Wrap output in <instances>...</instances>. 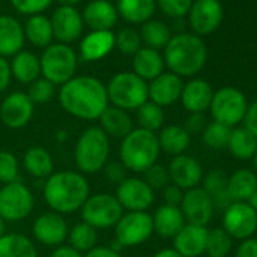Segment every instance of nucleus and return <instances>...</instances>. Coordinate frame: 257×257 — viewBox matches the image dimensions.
Masks as SVG:
<instances>
[{
  "label": "nucleus",
  "mask_w": 257,
  "mask_h": 257,
  "mask_svg": "<svg viewBox=\"0 0 257 257\" xmlns=\"http://www.w3.org/2000/svg\"><path fill=\"white\" fill-rule=\"evenodd\" d=\"M58 98L67 113L86 121L98 119L109 106L106 85L92 76H74L61 86Z\"/></svg>",
  "instance_id": "1"
},
{
  "label": "nucleus",
  "mask_w": 257,
  "mask_h": 257,
  "mask_svg": "<svg viewBox=\"0 0 257 257\" xmlns=\"http://www.w3.org/2000/svg\"><path fill=\"white\" fill-rule=\"evenodd\" d=\"M43 195L52 212L73 213L80 210L89 197V185L86 177L77 171H58L46 179Z\"/></svg>",
  "instance_id": "2"
},
{
  "label": "nucleus",
  "mask_w": 257,
  "mask_h": 257,
  "mask_svg": "<svg viewBox=\"0 0 257 257\" xmlns=\"http://www.w3.org/2000/svg\"><path fill=\"white\" fill-rule=\"evenodd\" d=\"M164 61L171 73L179 77H189L203 70L207 50L200 37L192 34H179L171 37L164 49Z\"/></svg>",
  "instance_id": "3"
},
{
  "label": "nucleus",
  "mask_w": 257,
  "mask_h": 257,
  "mask_svg": "<svg viewBox=\"0 0 257 257\" xmlns=\"http://www.w3.org/2000/svg\"><path fill=\"white\" fill-rule=\"evenodd\" d=\"M161 153L158 135L144 128H134L119 146V162L125 170L144 173L156 164Z\"/></svg>",
  "instance_id": "4"
},
{
  "label": "nucleus",
  "mask_w": 257,
  "mask_h": 257,
  "mask_svg": "<svg viewBox=\"0 0 257 257\" xmlns=\"http://www.w3.org/2000/svg\"><path fill=\"white\" fill-rule=\"evenodd\" d=\"M110 153L109 137L98 125L88 127L74 147V162L80 174H95L104 168Z\"/></svg>",
  "instance_id": "5"
},
{
  "label": "nucleus",
  "mask_w": 257,
  "mask_h": 257,
  "mask_svg": "<svg viewBox=\"0 0 257 257\" xmlns=\"http://www.w3.org/2000/svg\"><path fill=\"white\" fill-rule=\"evenodd\" d=\"M106 92L110 106L125 112L137 110L149 101V83L132 71L116 73L106 85Z\"/></svg>",
  "instance_id": "6"
},
{
  "label": "nucleus",
  "mask_w": 257,
  "mask_h": 257,
  "mask_svg": "<svg viewBox=\"0 0 257 257\" xmlns=\"http://www.w3.org/2000/svg\"><path fill=\"white\" fill-rule=\"evenodd\" d=\"M41 74L44 79L56 85H64L74 77L77 70V55L67 44H50L44 49L41 58Z\"/></svg>",
  "instance_id": "7"
},
{
  "label": "nucleus",
  "mask_w": 257,
  "mask_h": 257,
  "mask_svg": "<svg viewBox=\"0 0 257 257\" xmlns=\"http://www.w3.org/2000/svg\"><path fill=\"white\" fill-rule=\"evenodd\" d=\"M248 101L242 91L233 86H224L213 92L209 110L213 121L221 122L230 128L237 127L246 113Z\"/></svg>",
  "instance_id": "8"
},
{
  "label": "nucleus",
  "mask_w": 257,
  "mask_h": 257,
  "mask_svg": "<svg viewBox=\"0 0 257 257\" xmlns=\"http://www.w3.org/2000/svg\"><path fill=\"white\" fill-rule=\"evenodd\" d=\"M122 207L115 198V195L101 192L94 194L86 198L80 209L83 222L94 228H109L115 227L118 219L122 216Z\"/></svg>",
  "instance_id": "9"
},
{
  "label": "nucleus",
  "mask_w": 257,
  "mask_h": 257,
  "mask_svg": "<svg viewBox=\"0 0 257 257\" xmlns=\"http://www.w3.org/2000/svg\"><path fill=\"white\" fill-rule=\"evenodd\" d=\"M34 194L22 182L8 183L0 188V218L5 222H19L34 210Z\"/></svg>",
  "instance_id": "10"
},
{
  "label": "nucleus",
  "mask_w": 257,
  "mask_h": 257,
  "mask_svg": "<svg viewBox=\"0 0 257 257\" xmlns=\"http://www.w3.org/2000/svg\"><path fill=\"white\" fill-rule=\"evenodd\" d=\"M155 233L153 218L147 212H127L115 224V243L137 246L144 243Z\"/></svg>",
  "instance_id": "11"
},
{
  "label": "nucleus",
  "mask_w": 257,
  "mask_h": 257,
  "mask_svg": "<svg viewBox=\"0 0 257 257\" xmlns=\"http://www.w3.org/2000/svg\"><path fill=\"white\" fill-rule=\"evenodd\" d=\"M222 228L231 239L252 237L257 231V212L246 201H234L224 210Z\"/></svg>",
  "instance_id": "12"
},
{
  "label": "nucleus",
  "mask_w": 257,
  "mask_h": 257,
  "mask_svg": "<svg viewBox=\"0 0 257 257\" xmlns=\"http://www.w3.org/2000/svg\"><path fill=\"white\" fill-rule=\"evenodd\" d=\"M115 198L127 212H147L155 203V191L137 177H127L116 186Z\"/></svg>",
  "instance_id": "13"
},
{
  "label": "nucleus",
  "mask_w": 257,
  "mask_h": 257,
  "mask_svg": "<svg viewBox=\"0 0 257 257\" xmlns=\"http://www.w3.org/2000/svg\"><path fill=\"white\" fill-rule=\"evenodd\" d=\"M35 104L26 92L16 91L0 101V119L10 128H23L34 116Z\"/></svg>",
  "instance_id": "14"
},
{
  "label": "nucleus",
  "mask_w": 257,
  "mask_h": 257,
  "mask_svg": "<svg viewBox=\"0 0 257 257\" xmlns=\"http://www.w3.org/2000/svg\"><path fill=\"white\" fill-rule=\"evenodd\" d=\"M180 210L188 224L207 227V224L213 218L215 206L210 195L201 186H197L185 191L183 200L180 203Z\"/></svg>",
  "instance_id": "15"
},
{
  "label": "nucleus",
  "mask_w": 257,
  "mask_h": 257,
  "mask_svg": "<svg viewBox=\"0 0 257 257\" xmlns=\"http://www.w3.org/2000/svg\"><path fill=\"white\" fill-rule=\"evenodd\" d=\"M50 25L53 31V38L67 46L80 38L85 26L82 14L74 7L56 8L50 17Z\"/></svg>",
  "instance_id": "16"
},
{
  "label": "nucleus",
  "mask_w": 257,
  "mask_h": 257,
  "mask_svg": "<svg viewBox=\"0 0 257 257\" xmlns=\"http://www.w3.org/2000/svg\"><path fill=\"white\" fill-rule=\"evenodd\" d=\"M68 224L62 215L56 212H46L40 215L34 225L32 233L35 239L46 246H59L68 237Z\"/></svg>",
  "instance_id": "17"
},
{
  "label": "nucleus",
  "mask_w": 257,
  "mask_h": 257,
  "mask_svg": "<svg viewBox=\"0 0 257 257\" xmlns=\"http://www.w3.org/2000/svg\"><path fill=\"white\" fill-rule=\"evenodd\" d=\"M168 174L171 183L183 191L200 186L204 176L200 162L189 155L174 156L168 165Z\"/></svg>",
  "instance_id": "18"
},
{
  "label": "nucleus",
  "mask_w": 257,
  "mask_h": 257,
  "mask_svg": "<svg viewBox=\"0 0 257 257\" xmlns=\"http://www.w3.org/2000/svg\"><path fill=\"white\" fill-rule=\"evenodd\" d=\"M222 20V7L218 0H197L189 11L192 29L200 35L212 34Z\"/></svg>",
  "instance_id": "19"
},
{
  "label": "nucleus",
  "mask_w": 257,
  "mask_h": 257,
  "mask_svg": "<svg viewBox=\"0 0 257 257\" xmlns=\"http://www.w3.org/2000/svg\"><path fill=\"white\" fill-rule=\"evenodd\" d=\"M182 89H183L182 77H179L171 71L162 73L161 76H158L149 83V100L161 107L171 106L177 100H180Z\"/></svg>",
  "instance_id": "20"
},
{
  "label": "nucleus",
  "mask_w": 257,
  "mask_h": 257,
  "mask_svg": "<svg viewBox=\"0 0 257 257\" xmlns=\"http://www.w3.org/2000/svg\"><path fill=\"white\" fill-rule=\"evenodd\" d=\"M207 233V227L186 222L174 236V249L183 257H200L206 249Z\"/></svg>",
  "instance_id": "21"
},
{
  "label": "nucleus",
  "mask_w": 257,
  "mask_h": 257,
  "mask_svg": "<svg viewBox=\"0 0 257 257\" xmlns=\"http://www.w3.org/2000/svg\"><path fill=\"white\" fill-rule=\"evenodd\" d=\"M213 97V89L209 82L203 79H192L183 83L180 101L189 113H204L209 109Z\"/></svg>",
  "instance_id": "22"
},
{
  "label": "nucleus",
  "mask_w": 257,
  "mask_h": 257,
  "mask_svg": "<svg viewBox=\"0 0 257 257\" xmlns=\"http://www.w3.org/2000/svg\"><path fill=\"white\" fill-rule=\"evenodd\" d=\"M82 19L91 31H110L116 25L118 13L109 0H92L85 7Z\"/></svg>",
  "instance_id": "23"
},
{
  "label": "nucleus",
  "mask_w": 257,
  "mask_h": 257,
  "mask_svg": "<svg viewBox=\"0 0 257 257\" xmlns=\"http://www.w3.org/2000/svg\"><path fill=\"white\" fill-rule=\"evenodd\" d=\"M115 49V35L110 31H91L80 41V58L94 62L106 58Z\"/></svg>",
  "instance_id": "24"
},
{
  "label": "nucleus",
  "mask_w": 257,
  "mask_h": 257,
  "mask_svg": "<svg viewBox=\"0 0 257 257\" xmlns=\"http://www.w3.org/2000/svg\"><path fill=\"white\" fill-rule=\"evenodd\" d=\"M23 26L11 16H0V56H14L23 50L25 44Z\"/></svg>",
  "instance_id": "25"
},
{
  "label": "nucleus",
  "mask_w": 257,
  "mask_h": 257,
  "mask_svg": "<svg viewBox=\"0 0 257 257\" xmlns=\"http://www.w3.org/2000/svg\"><path fill=\"white\" fill-rule=\"evenodd\" d=\"M100 128L109 137V138H118L122 140L134 131V119L128 115V112L115 107L107 106L103 113L100 115Z\"/></svg>",
  "instance_id": "26"
},
{
  "label": "nucleus",
  "mask_w": 257,
  "mask_h": 257,
  "mask_svg": "<svg viewBox=\"0 0 257 257\" xmlns=\"http://www.w3.org/2000/svg\"><path fill=\"white\" fill-rule=\"evenodd\" d=\"M153 218V230L161 237L174 239V236L185 227V216L177 206L162 204L156 209Z\"/></svg>",
  "instance_id": "27"
},
{
  "label": "nucleus",
  "mask_w": 257,
  "mask_h": 257,
  "mask_svg": "<svg viewBox=\"0 0 257 257\" xmlns=\"http://www.w3.org/2000/svg\"><path fill=\"white\" fill-rule=\"evenodd\" d=\"M132 68L138 77H141L143 80H153L158 76H161L164 73L165 68V61L164 56L161 55V52L149 49V47H141L132 59Z\"/></svg>",
  "instance_id": "28"
},
{
  "label": "nucleus",
  "mask_w": 257,
  "mask_h": 257,
  "mask_svg": "<svg viewBox=\"0 0 257 257\" xmlns=\"http://www.w3.org/2000/svg\"><path fill=\"white\" fill-rule=\"evenodd\" d=\"M203 189L210 195L215 209L225 210L231 203H234L227 191V183H228V176L225 174L224 170L216 168L210 170L206 176H203Z\"/></svg>",
  "instance_id": "29"
},
{
  "label": "nucleus",
  "mask_w": 257,
  "mask_h": 257,
  "mask_svg": "<svg viewBox=\"0 0 257 257\" xmlns=\"http://www.w3.org/2000/svg\"><path fill=\"white\" fill-rule=\"evenodd\" d=\"M10 68L11 76L25 85H31L41 76L40 58L28 50H22L17 55H14L13 61L10 62Z\"/></svg>",
  "instance_id": "30"
},
{
  "label": "nucleus",
  "mask_w": 257,
  "mask_h": 257,
  "mask_svg": "<svg viewBox=\"0 0 257 257\" xmlns=\"http://www.w3.org/2000/svg\"><path fill=\"white\" fill-rule=\"evenodd\" d=\"M161 152H165L171 156L185 155L191 144V135L185 131L183 125L170 124L161 128L158 135Z\"/></svg>",
  "instance_id": "31"
},
{
  "label": "nucleus",
  "mask_w": 257,
  "mask_h": 257,
  "mask_svg": "<svg viewBox=\"0 0 257 257\" xmlns=\"http://www.w3.org/2000/svg\"><path fill=\"white\" fill-rule=\"evenodd\" d=\"M118 17L132 25H144L149 22L156 10V0H118L116 2Z\"/></svg>",
  "instance_id": "32"
},
{
  "label": "nucleus",
  "mask_w": 257,
  "mask_h": 257,
  "mask_svg": "<svg viewBox=\"0 0 257 257\" xmlns=\"http://www.w3.org/2000/svg\"><path fill=\"white\" fill-rule=\"evenodd\" d=\"M227 149L236 159L249 161L257 152V138L243 125L233 127L230 131Z\"/></svg>",
  "instance_id": "33"
},
{
  "label": "nucleus",
  "mask_w": 257,
  "mask_h": 257,
  "mask_svg": "<svg viewBox=\"0 0 257 257\" xmlns=\"http://www.w3.org/2000/svg\"><path fill=\"white\" fill-rule=\"evenodd\" d=\"M25 170L35 179H47L53 171V159L52 155L40 146L31 147L23 156Z\"/></svg>",
  "instance_id": "34"
},
{
  "label": "nucleus",
  "mask_w": 257,
  "mask_h": 257,
  "mask_svg": "<svg viewBox=\"0 0 257 257\" xmlns=\"http://www.w3.org/2000/svg\"><path fill=\"white\" fill-rule=\"evenodd\" d=\"M23 31H25V38L35 47L46 49L53 41V31H52L50 19L43 14L29 17Z\"/></svg>",
  "instance_id": "35"
},
{
  "label": "nucleus",
  "mask_w": 257,
  "mask_h": 257,
  "mask_svg": "<svg viewBox=\"0 0 257 257\" xmlns=\"http://www.w3.org/2000/svg\"><path fill=\"white\" fill-rule=\"evenodd\" d=\"M0 257H38V251L28 236L5 233L0 237Z\"/></svg>",
  "instance_id": "36"
},
{
  "label": "nucleus",
  "mask_w": 257,
  "mask_h": 257,
  "mask_svg": "<svg viewBox=\"0 0 257 257\" xmlns=\"http://www.w3.org/2000/svg\"><path fill=\"white\" fill-rule=\"evenodd\" d=\"M257 189V176L254 171L242 168L228 176L227 191L233 201H246Z\"/></svg>",
  "instance_id": "37"
},
{
  "label": "nucleus",
  "mask_w": 257,
  "mask_h": 257,
  "mask_svg": "<svg viewBox=\"0 0 257 257\" xmlns=\"http://www.w3.org/2000/svg\"><path fill=\"white\" fill-rule=\"evenodd\" d=\"M141 41L146 44V47L153 50L165 49L167 44L171 40V31L170 28L159 20H149L143 25V29L140 32Z\"/></svg>",
  "instance_id": "38"
},
{
  "label": "nucleus",
  "mask_w": 257,
  "mask_h": 257,
  "mask_svg": "<svg viewBox=\"0 0 257 257\" xmlns=\"http://www.w3.org/2000/svg\"><path fill=\"white\" fill-rule=\"evenodd\" d=\"M68 240H70V246H73L79 252H88L97 246L98 233L97 228L82 221L68 230Z\"/></svg>",
  "instance_id": "39"
},
{
  "label": "nucleus",
  "mask_w": 257,
  "mask_h": 257,
  "mask_svg": "<svg viewBox=\"0 0 257 257\" xmlns=\"http://www.w3.org/2000/svg\"><path fill=\"white\" fill-rule=\"evenodd\" d=\"M137 122L140 128L156 134L164 127L165 122V112L164 107L155 104L153 101H146L141 107L137 109Z\"/></svg>",
  "instance_id": "40"
},
{
  "label": "nucleus",
  "mask_w": 257,
  "mask_h": 257,
  "mask_svg": "<svg viewBox=\"0 0 257 257\" xmlns=\"http://www.w3.org/2000/svg\"><path fill=\"white\" fill-rule=\"evenodd\" d=\"M231 245L233 239L222 227H218L209 230L204 254H207V257H227L231 251Z\"/></svg>",
  "instance_id": "41"
},
{
  "label": "nucleus",
  "mask_w": 257,
  "mask_h": 257,
  "mask_svg": "<svg viewBox=\"0 0 257 257\" xmlns=\"http://www.w3.org/2000/svg\"><path fill=\"white\" fill-rule=\"evenodd\" d=\"M230 131L231 128L221 124V122H216V121H212L206 125V128L203 131L201 137H203V143L207 149L210 150H222V149H227V144H228V138H230Z\"/></svg>",
  "instance_id": "42"
},
{
  "label": "nucleus",
  "mask_w": 257,
  "mask_h": 257,
  "mask_svg": "<svg viewBox=\"0 0 257 257\" xmlns=\"http://www.w3.org/2000/svg\"><path fill=\"white\" fill-rule=\"evenodd\" d=\"M141 35L132 28L121 29L115 35V49H118L124 55H135L141 49Z\"/></svg>",
  "instance_id": "43"
},
{
  "label": "nucleus",
  "mask_w": 257,
  "mask_h": 257,
  "mask_svg": "<svg viewBox=\"0 0 257 257\" xmlns=\"http://www.w3.org/2000/svg\"><path fill=\"white\" fill-rule=\"evenodd\" d=\"M55 92H56L55 85L49 82L47 79L40 77L29 85V89L26 94L32 100L34 104H46L55 97Z\"/></svg>",
  "instance_id": "44"
},
{
  "label": "nucleus",
  "mask_w": 257,
  "mask_h": 257,
  "mask_svg": "<svg viewBox=\"0 0 257 257\" xmlns=\"http://www.w3.org/2000/svg\"><path fill=\"white\" fill-rule=\"evenodd\" d=\"M19 182V162L11 152H0V183Z\"/></svg>",
  "instance_id": "45"
},
{
  "label": "nucleus",
  "mask_w": 257,
  "mask_h": 257,
  "mask_svg": "<svg viewBox=\"0 0 257 257\" xmlns=\"http://www.w3.org/2000/svg\"><path fill=\"white\" fill-rule=\"evenodd\" d=\"M144 182L153 189V191H162L164 188H167L171 180H170V174H168V168L159 164L152 165L150 168H147L144 173Z\"/></svg>",
  "instance_id": "46"
},
{
  "label": "nucleus",
  "mask_w": 257,
  "mask_h": 257,
  "mask_svg": "<svg viewBox=\"0 0 257 257\" xmlns=\"http://www.w3.org/2000/svg\"><path fill=\"white\" fill-rule=\"evenodd\" d=\"M11 4L16 11L23 16H38L43 14L46 10L50 8L53 0H11Z\"/></svg>",
  "instance_id": "47"
},
{
  "label": "nucleus",
  "mask_w": 257,
  "mask_h": 257,
  "mask_svg": "<svg viewBox=\"0 0 257 257\" xmlns=\"http://www.w3.org/2000/svg\"><path fill=\"white\" fill-rule=\"evenodd\" d=\"M164 14L170 17H183L191 11L192 0H156Z\"/></svg>",
  "instance_id": "48"
},
{
  "label": "nucleus",
  "mask_w": 257,
  "mask_h": 257,
  "mask_svg": "<svg viewBox=\"0 0 257 257\" xmlns=\"http://www.w3.org/2000/svg\"><path fill=\"white\" fill-rule=\"evenodd\" d=\"M103 173H104V177L109 180V182H112V183H116V185H119L122 180H125L127 177H125V173H127V170L124 168V165L121 164V162H107L106 165H104V168H103Z\"/></svg>",
  "instance_id": "49"
},
{
  "label": "nucleus",
  "mask_w": 257,
  "mask_h": 257,
  "mask_svg": "<svg viewBox=\"0 0 257 257\" xmlns=\"http://www.w3.org/2000/svg\"><path fill=\"white\" fill-rule=\"evenodd\" d=\"M206 125H207V121H206L204 113H189L183 127L189 135H195V134H203Z\"/></svg>",
  "instance_id": "50"
},
{
  "label": "nucleus",
  "mask_w": 257,
  "mask_h": 257,
  "mask_svg": "<svg viewBox=\"0 0 257 257\" xmlns=\"http://www.w3.org/2000/svg\"><path fill=\"white\" fill-rule=\"evenodd\" d=\"M183 189H180L179 186H176V185H173V183H170L167 188H164L162 189V197H164V201H165V204H168V206H177V207H180V203H182V200H183Z\"/></svg>",
  "instance_id": "51"
},
{
  "label": "nucleus",
  "mask_w": 257,
  "mask_h": 257,
  "mask_svg": "<svg viewBox=\"0 0 257 257\" xmlns=\"http://www.w3.org/2000/svg\"><path fill=\"white\" fill-rule=\"evenodd\" d=\"M234 257H257V237H248L240 240Z\"/></svg>",
  "instance_id": "52"
},
{
  "label": "nucleus",
  "mask_w": 257,
  "mask_h": 257,
  "mask_svg": "<svg viewBox=\"0 0 257 257\" xmlns=\"http://www.w3.org/2000/svg\"><path fill=\"white\" fill-rule=\"evenodd\" d=\"M242 125L257 138V100L252 101L251 104H248V109H246V113H245V118L242 121Z\"/></svg>",
  "instance_id": "53"
},
{
  "label": "nucleus",
  "mask_w": 257,
  "mask_h": 257,
  "mask_svg": "<svg viewBox=\"0 0 257 257\" xmlns=\"http://www.w3.org/2000/svg\"><path fill=\"white\" fill-rule=\"evenodd\" d=\"M11 68L7 58L0 56V92H4L11 83Z\"/></svg>",
  "instance_id": "54"
},
{
  "label": "nucleus",
  "mask_w": 257,
  "mask_h": 257,
  "mask_svg": "<svg viewBox=\"0 0 257 257\" xmlns=\"http://www.w3.org/2000/svg\"><path fill=\"white\" fill-rule=\"evenodd\" d=\"M85 257H121L119 252L110 246H95L85 254Z\"/></svg>",
  "instance_id": "55"
},
{
  "label": "nucleus",
  "mask_w": 257,
  "mask_h": 257,
  "mask_svg": "<svg viewBox=\"0 0 257 257\" xmlns=\"http://www.w3.org/2000/svg\"><path fill=\"white\" fill-rule=\"evenodd\" d=\"M50 257H85V255L70 245H59L55 248Z\"/></svg>",
  "instance_id": "56"
},
{
  "label": "nucleus",
  "mask_w": 257,
  "mask_h": 257,
  "mask_svg": "<svg viewBox=\"0 0 257 257\" xmlns=\"http://www.w3.org/2000/svg\"><path fill=\"white\" fill-rule=\"evenodd\" d=\"M153 257H183V255H180L174 248H164L158 251Z\"/></svg>",
  "instance_id": "57"
},
{
  "label": "nucleus",
  "mask_w": 257,
  "mask_h": 257,
  "mask_svg": "<svg viewBox=\"0 0 257 257\" xmlns=\"http://www.w3.org/2000/svg\"><path fill=\"white\" fill-rule=\"evenodd\" d=\"M246 203L249 204V207H252V209L257 212V189L251 194V197L246 200Z\"/></svg>",
  "instance_id": "58"
},
{
  "label": "nucleus",
  "mask_w": 257,
  "mask_h": 257,
  "mask_svg": "<svg viewBox=\"0 0 257 257\" xmlns=\"http://www.w3.org/2000/svg\"><path fill=\"white\" fill-rule=\"evenodd\" d=\"M56 2H58L61 7H76L77 4L82 2V0H56Z\"/></svg>",
  "instance_id": "59"
},
{
  "label": "nucleus",
  "mask_w": 257,
  "mask_h": 257,
  "mask_svg": "<svg viewBox=\"0 0 257 257\" xmlns=\"http://www.w3.org/2000/svg\"><path fill=\"white\" fill-rule=\"evenodd\" d=\"M5 234V221L0 218V237Z\"/></svg>",
  "instance_id": "60"
},
{
  "label": "nucleus",
  "mask_w": 257,
  "mask_h": 257,
  "mask_svg": "<svg viewBox=\"0 0 257 257\" xmlns=\"http://www.w3.org/2000/svg\"><path fill=\"white\" fill-rule=\"evenodd\" d=\"M252 165H254V173H255V176H257V152H255V155H254V158H252Z\"/></svg>",
  "instance_id": "61"
}]
</instances>
